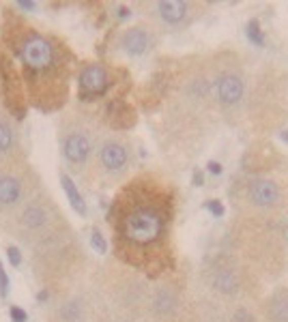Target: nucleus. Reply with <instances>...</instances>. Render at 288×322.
I'll return each mask as SVG.
<instances>
[{"label": "nucleus", "mask_w": 288, "mask_h": 322, "mask_svg": "<svg viewBox=\"0 0 288 322\" xmlns=\"http://www.w3.org/2000/svg\"><path fill=\"white\" fill-rule=\"evenodd\" d=\"M112 213H116V238L129 254L157 247L168 234V198L149 183H136L125 191V200H116Z\"/></svg>", "instance_id": "f257e3e1"}, {"label": "nucleus", "mask_w": 288, "mask_h": 322, "mask_svg": "<svg viewBox=\"0 0 288 322\" xmlns=\"http://www.w3.org/2000/svg\"><path fill=\"white\" fill-rule=\"evenodd\" d=\"M200 284L206 292L204 305L224 314L254 305L260 292V277L232 252H218L206 258L200 268Z\"/></svg>", "instance_id": "f03ea898"}, {"label": "nucleus", "mask_w": 288, "mask_h": 322, "mask_svg": "<svg viewBox=\"0 0 288 322\" xmlns=\"http://www.w3.org/2000/svg\"><path fill=\"white\" fill-rule=\"evenodd\" d=\"M237 254L258 277L275 275L286 260L284 232L277 230L273 219L239 217L235 226Z\"/></svg>", "instance_id": "7ed1b4c3"}, {"label": "nucleus", "mask_w": 288, "mask_h": 322, "mask_svg": "<svg viewBox=\"0 0 288 322\" xmlns=\"http://www.w3.org/2000/svg\"><path fill=\"white\" fill-rule=\"evenodd\" d=\"M7 230L34 249H43L71 236L60 209L43 189H39L7 221Z\"/></svg>", "instance_id": "20e7f679"}, {"label": "nucleus", "mask_w": 288, "mask_h": 322, "mask_svg": "<svg viewBox=\"0 0 288 322\" xmlns=\"http://www.w3.org/2000/svg\"><path fill=\"white\" fill-rule=\"evenodd\" d=\"M213 93L220 116L228 120H237L245 116L247 107V75L243 60L235 52H220L209 58Z\"/></svg>", "instance_id": "39448f33"}, {"label": "nucleus", "mask_w": 288, "mask_h": 322, "mask_svg": "<svg viewBox=\"0 0 288 322\" xmlns=\"http://www.w3.org/2000/svg\"><path fill=\"white\" fill-rule=\"evenodd\" d=\"M245 116L260 127H275L288 114V75L280 69H263L247 95Z\"/></svg>", "instance_id": "423d86ee"}, {"label": "nucleus", "mask_w": 288, "mask_h": 322, "mask_svg": "<svg viewBox=\"0 0 288 322\" xmlns=\"http://www.w3.org/2000/svg\"><path fill=\"white\" fill-rule=\"evenodd\" d=\"M239 217L273 219L284 211V189L271 176H243L228 191Z\"/></svg>", "instance_id": "0eeeda50"}, {"label": "nucleus", "mask_w": 288, "mask_h": 322, "mask_svg": "<svg viewBox=\"0 0 288 322\" xmlns=\"http://www.w3.org/2000/svg\"><path fill=\"white\" fill-rule=\"evenodd\" d=\"M97 129L82 114H71L60 127V153L71 170H84L97 155Z\"/></svg>", "instance_id": "6e6552de"}, {"label": "nucleus", "mask_w": 288, "mask_h": 322, "mask_svg": "<svg viewBox=\"0 0 288 322\" xmlns=\"http://www.w3.org/2000/svg\"><path fill=\"white\" fill-rule=\"evenodd\" d=\"M37 191V176L22 161L0 166V219L9 221Z\"/></svg>", "instance_id": "1a4fd4ad"}, {"label": "nucleus", "mask_w": 288, "mask_h": 322, "mask_svg": "<svg viewBox=\"0 0 288 322\" xmlns=\"http://www.w3.org/2000/svg\"><path fill=\"white\" fill-rule=\"evenodd\" d=\"M142 316L147 322H190L183 286L176 279H161L147 292Z\"/></svg>", "instance_id": "9d476101"}, {"label": "nucleus", "mask_w": 288, "mask_h": 322, "mask_svg": "<svg viewBox=\"0 0 288 322\" xmlns=\"http://www.w3.org/2000/svg\"><path fill=\"white\" fill-rule=\"evenodd\" d=\"M144 7L149 9V15L161 28L183 30L200 17L202 5L187 3V0H159V3H147Z\"/></svg>", "instance_id": "9b49d317"}, {"label": "nucleus", "mask_w": 288, "mask_h": 322, "mask_svg": "<svg viewBox=\"0 0 288 322\" xmlns=\"http://www.w3.org/2000/svg\"><path fill=\"white\" fill-rule=\"evenodd\" d=\"M97 170L105 178H121L131 164V148L129 142L123 136H105L97 146Z\"/></svg>", "instance_id": "f8f14e48"}, {"label": "nucleus", "mask_w": 288, "mask_h": 322, "mask_svg": "<svg viewBox=\"0 0 288 322\" xmlns=\"http://www.w3.org/2000/svg\"><path fill=\"white\" fill-rule=\"evenodd\" d=\"M78 88H80V99H95V97H103L110 88V73L103 65L99 62H86L80 69L78 75Z\"/></svg>", "instance_id": "ddd939ff"}, {"label": "nucleus", "mask_w": 288, "mask_h": 322, "mask_svg": "<svg viewBox=\"0 0 288 322\" xmlns=\"http://www.w3.org/2000/svg\"><path fill=\"white\" fill-rule=\"evenodd\" d=\"M20 161V138L7 101H0V166Z\"/></svg>", "instance_id": "4468645a"}, {"label": "nucleus", "mask_w": 288, "mask_h": 322, "mask_svg": "<svg viewBox=\"0 0 288 322\" xmlns=\"http://www.w3.org/2000/svg\"><path fill=\"white\" fill-rule=\"evenodd\" d=\"M116 46L127 56H144L155 46V34L147 26H131L127 30H121Z\"/></svg>", "instance_id": "2eb2a0df"}, {"label": "nucleus", "mask_w": 288, "mask_h": 322, "mask_svg": "<svg viewBox=\"0 0 288 322\" xmlns=\"http://www.w3.org/2000/svg\"><path fill=\"white\" fill-rule=\"evenodd\" d=\"M260 322H288V286H277L263 299Z\"/></svg>", "instance_id": "dca6fc26"}, {"label": "nucleus", "mask_w": 288, "mask_h": 322, "mask_svg": "<svg viewBox=\"0 0 288 322\" xmlns=\"http://www.w3.org/2000/svg\"><path fill=\"white\" fill-rule=\"evenodd\" d=\"M88 309L80 297H67L58 301L52 309V322H86Z\"/></svg>", "instance_id": "f3484780"}, {"label": "nucleus", "mask_w": 288, "mask_h": 322, "mask_svg": "<svg viewBox=\"0 0 288 322\" xmlns=\"http://www.w3.org/2000/svg\"><path fill=\"white\" fill-rule=\"evenodd\" d=\"M60 185H62V189H65V193H67V198H69V202H71V209H74L78 215H86V202H84V198H82V193L78 191V187H76V181L71 178L69 174H65L62 172L60 174Z\"/></svg>", "instance_id": "a211bd4d"}, {"label": "nucleus", "mask_w": 288, "mask_h": 322, "mask_svg": "<svg viewBox=\"0 0 288 322\" xmlns=\"http://www.w3.org/2000/svg\"><path fill=\"white\" fill-rule=\"evenodd\" d=\"M247 39L254 43V46H258V48L265 46V37H263V32H260L258 20H251V22L247 24Z\"/></svg>", "instance_id": "6ab92c4d"}, {"label": "nucleus", "mask_w": 288, "mask_h": 322, "mask_svg": "<svg viewBox=\"0 0 288 322\" xmlns=\"http://www.w3.org/2000/svg\"><path fill=\"white\" fill-rule=\"evenodd\" d=\"M91 245H93V249H95L97 254H105V252H107L105 238H103V234H101V232H99L97 228L91 230Z\"/></svg>", "instance_id": "aec40b11"}, {"label": "nucleus", "mask_w": 288, "mask_h": 322, "mask_svg": "<svg viewBox=\"0 0 288 322\" xmlns=\"http://www.w3.org/2000/svg\"><path fill=\"white\" fill-rule=\"evenodd\" d=\"M7 258H9V262H11V266H20L22 264V252L15 245L7 247Z\"/></svg>", "instance_id": "412c9836"}, {"label": "nucleus", "mask_w": 288, "mask_h": 322, "mask_svg": "<svg viewBox=\"0 0 288 322\" xmlns=\"http://www.w3.org/2000/svg\"><path fill=\"white\" fill-rule=\"evenodd\" d=\"M9 294V277L5 271V264L0 262V297H7Z\"/></svg>", "instance_id": "4be33fe9"}, {"label": "nucleus", "mask_w": 288, "mask_h": 322, "mask_svg": "<svg viewBox=\"0 0 288 322\" xmlns=\"http://www.w3.org/2000/svg\"><path fill=\"white\" fill-rule=\"evenodd\" d=\"M9 316H11L13 322H26V320H28V314H26L24 309H20V307H11V309H9Z\"/></svg>", "instance_id": "5701e85b"}, {"label": "nucleus", "mask_w": 288, "mask_h": 322, "mask_svg": "<svg viewBox=\"0 0 288 322\" xmlns=\"http://www.w3.org/2000/svg\"><path fill=\"white\" fill-rule=\"evenodd\" d=\"M206 209H209L215 217H224V207L218 200H209V202H206Z\"/></svg>", "instance_id": "b1692460"}, {"label": "nucleus", "mask_w": 288, "mask_h": 322, "mask_svg": "<svg viewBox=\"0 0 288 322\" xmlns=\"http://www.w3.org/2000/svg\"><path fill=\"white\" fill-rule=\"evenodd\" d=\"M15 7L20 9V11H37V3H32V0H20V3H15Z\"/></svg>", "instance_id": "393cba45"}, {"label": "nucleus", "mask_w": 288, "mask_h": 322, "mask_svg": "<svg viewBox=\"0 0 288 322\" xmlns=\"http://www.w3.org/2000/svg\"><path fill=\"white\" fill-rule=\"evenodd\" d=\"M209 172H211V174H215V176H218V174L222 172V166L218 164V161H211V164H209Z\"/></svg>", "instance_id": "a878e982"}, {"label": "nucleus", "mask_w": 288, "mask_h": 322, "mask_svg": "<svg viewBox=\"0 0 288 322\" xmlns=\"http://www.w3.org/2000/svg\"><path fill=\"white\" fill-rule=\"evenodd\" d=\"M194 185H196V187H200V185H202V174H200V172H196V174H194Z\"/></svg>", "instance_id": "bb28decb"}, {"label": "nucleus", "mask_w": 288, "mask_h": 322, "mask_svg": "<svg viewBox=\"0 0 288 322\" xmlns=\"http://www.w3.org/2000/svg\"><path fill=\"white\" fill-rule=\"evenodd\" d=\"M119 15H121V17H129V9L121 7V9H119Z\"/></svg>", "instance_id": "cd10ccee"}, {"label": "nucleus", "mask_w": 288, "mask_h": 322, "mask_svg": "<svg viewBox=\"0 0 288 322\" xmlns=\"http://www.w3.org/2000/svg\"><path fill=\"white\" fill-rule=\"evenodd\" d=\"M114 322H131V320H127V318H119V320H114Z\"/></svg>", "instance_id": "c85d7f7f"}]
</instances>
